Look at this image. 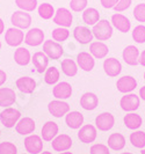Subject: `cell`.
<instances>
[{"instance_id":"obj_32","label":"cell","mask_w":145,"mask_h":154,"mask_svg":"<svg viewBox=\"0 0 145 154\" xmlns=\"http://www.w3.org/2000/svg\"><path fill=\"white\" fill-rule=\"evenodd\" d=\"M100 13L93 7L86 8L83 13V20L86 24L88 26H94L96 22H99Z\"/></svg>"},{"instance_id":"obj_56","label":"cell","mask_w":145,"mask_h":154,"mask_svg":"<svg viewBox=\"0 0 145 154\" xmlns=\"http://www.w3.org/2000/svg\"><path fill=\"white\" fill-rule=\"evenodd\" d=\"M0 133H1V131H0Z\"/></svg>"},{"instance_id":"obj_12","label":"cell","mask_w":145,"mask_h":154,"mask_svg":"<svg viewBox=\"0 0 145 154\" xmlns=\"http://www.w3.org/2000/svg\"><path fill=\"white\" fill-rule=\"evenodd\" d=\"M52 149L56 152H66L72 146V139L69 134H58L51 143Z\"/></svg>"},{"instance_id":"obj_9","label":"cell","mask_w":145,"mask_h":154,"mask_svg":"<svg viewBox=\"0 0 145 154\" xmlns=\"http://www.w3.org/2000/svg\"><path fill=\"white\" fill-rule=\"evenodd\" d=\"M48 109H49V112L57 118H61L66 115L68 112H70V106L61 100L51 101L48 106Z\"/></svg>"},{"instance_id":"obj_52","label":"cell","mask_w":145,"mask_h":154,"mask_svg":"<svg viewBox=\"0 0 145 154\" xmlns=\"http://www.w3.org/2000/svg\"><path fill=\"white\" fill-rule=\"evenodd\" d=\"M140 153H142V154H145V148H142V151H140Z\"/></svg>"},{"instance_id":"obj_27","label":"cell","mask_w":145,"mask_h":154,"mask_svg":"<svg viewBox=\"0 0 145 154\" xmlns=\"http://www.w3.org/2000/svg\"><path fill=\"white\" fill-rule=\"evenodd\" d=\"M99 104V99L94 93H85L80 97V106L85 110H94Z\"/></svg>"},{"instance_id":"obj_50","label":"cell","mask_w":145,"mask_h":154,"mask_svg":"<svg viewBox=\"0 0 145 154\" xmlns=\"http://www.w3.org/2000/svg\"><path fill=\"white\" fill-rule=\"evenodd\" d=\"M39 154H52L51 152H41Z\"/></svg>"},{"instance_id":"obj_8","label":"cell","mask_w":145,"mask_h":154,"mask_svg":"<svg viewBox=\"0 0 145 154\" xmlns=\"http://www.w3.org/2000/svg\"><path fill=\"white\" fill-rule=\"evenodd\" d=\"M5 41L9 46H19L24 41V34L19 28H9L5 34Z\"/></svg>"},{"instance_id":"obj_49","label":"cell","mask_w":145,"mask_h":154,"mask_svg":"<svg viewBox=\"0 0 145 154\" xmlns=\"http://www.w3.org/2000/svg\"><path fill=\"white\" fill-rule=\"evenodd\" d=\"M4 30H5V23H4V21L0 19V35L4 32Z\"/></svg>"},{"instance_id":"obj_36","label":"cell","mask_w":145,"mask_h":154,"mask_svg":"<svg viewBox=\"0 0 145 154\" xmlns=\"http://www.w3.org/2000/svg\"><path fill=\"white\" fill-rule=\"evenodd\" d=\"M38 15L44 20H49L55 15V9L51 4L43 2L38 6Z\"/></svg>"},{"instance_id":"obj_31","label":"cell","mask_w":145,"mask_h":154,"mask_svg":"<svg viewBox=\"0 0 145 154\" xmlns=\"http://www.w3.org/2000/svg\"><path fill=\"white\" fill-rule=\"evenodd\" d=\"M123 122H124V125L130 130H137L138 128H140V125L143 123L142 117L135 112H130V114L124 116Z\"/></svg>"},{"instance_id":"obj_47","label":"cell","mask_w":145,"mask_h":154,"mask_svg":"<svg viewBox=\"0 0 145 154\" xmlns=\"http://www.w3.org/2000/svg\"><path fill=\"white\" fill-rule=\"evenodd\" d=\"M138 64H140L142 66L145 67V50L139 54V59H138Z\"/></svg>"},{"instance_id":"obj_14","label":"cell","mask_w":145,"mask_h":154,"mask_svg":"<svg viewBox=\"0 0 145 154\" xmlns=\"http://www.w3.org/2000/svg\"><path fill=\"white\" fill-rule=\"evenodd\" d=\"M35 122L34 119L30 118V117H23V118H20L19 122L16 123V132L22 134V136H28L33 132L35 131Z\"/></svg>"},{"instance_id":"obj_44","label":"cell","mask_w":145,"mask_h":154,"mask_svg":"<svg viewBox=\"0 0 145 154\" xmlns=\"http://www.w3.org/2000/svg\"><path fill=\"white\" fill-rule=\"evenodd\" d=\"M131 1L132 0H118V2L114 7V9L116 12H123V11H125V9H128L130 7Z\"/></svg>"},{"instance_id":"obj_41","label":"cell","mask_w":145,"mask_h":154,"mask_svg":"<svg viewBox=\"0 0 145 154\" xmlns=\"http://www.w3.org/2000/svg\"><path fill=\"white\" fill-rule=\"evenodd\" d=\"M134 16L139 22H145V4H138L134 8Z\"/></svg>"},{"instance_id":"obj_51","label":"cell","mask_w":145,"mask_h":154,"mask_svg":"<svg viewBox=\"0 0 145 154\" xmlns=\"http://www.w3.org/2000/svg\"><path fill=\"white\" fill-rule=\"evenodd\" d=\"M59 154H72V152H61Z\"/></svg>"},{"instance_id":"obj_7","label":"cell","mask_w":145,"mask_h":154,"mask_svg":"<svg viewBox=\"0 0 145 154\" xmlns=\"http://www.w3.org/2000/svg\"><path fill=\"white\" fill-rule=\"evenodd\" d=\"M120 106L124 111H135L139 108L140 106V100L136 94H125L124 96H122V99L120 101Z\"/></svg>"},{"instance_id":"obj_20","label":"cell","mask_w":145,"mask_h":154,"mask_svg":"<svg viewBox=\"0 0 145 154\" xmlns=\"http://www.w3.org/2000/svg\"><path fill=\"white\" fill-rule=\"evenodd\" d=\"M123 60L130 66H136L139 59V50L135 45H128L123 50Z\"/></svg>"},{"instance_id":"obj_21","label":"cell","mask_w":145,"mask_h":154,"mask_svg":"<svg viewBox=\"0 0 145 154\" xmlns=\"http://www.w3.org/2000/svg\"><path fill=\"white\" fill-rule=\"evenodd\" d=\"M52 94L56 99L58 100H65V99H69L72 95V87L69 82H65V81H61L59 84L54 87L52 89Z\"/></svg>"},{"instance_id":"obj_13","label":"cell","mask_w":145,"mask_h":154,"mask_svg":"<svg viewBox=\"0 0 145 154\" xmlns=\"http://www.w3.org/2000/svg\"><path fill=\"white\" fill-rule=\"evenodd\" d=\"M44 41V32L39 28H33L29 31H27L24 36V43L30 46L41 45Z\"/></svg>"},{"instance_id":"obj_2","label":"cell","mask_w":145,"mask_h":154,"mask_svg":"<svg viewBox=\"0 0 145 154\" xmlns=\"http://www.w3.org/2000/svg\"><path fill=\"white\" fill-rule=\"evenodd\" d=\"M21 114L19 110L14 108H6L0 112V121L5 128H13L19 122Z\"/></svg>"},{"instance_id":"obj_39","label":"cell","mask_w":145,"mask_h":154,"mask_svg":"<svg viewBox=\"0 0 145 154\" xmlns=\"http://www.w3.org/2000/svg\"><path fill=\"white\" fill-rule=\"evenodd\" d=\"M132 38L137 43H144L145 42V26L139 24L137 27H135V29L132 30Z\"/></svg>"},{"instance_id":"obj_1","label":"cell","mask_w":145,"mask_h":154,"mask_svg":"<svg viewBox=\"0 0 145 154\" xmlns=\"http://www.w3.org/2000/svg\"><path fill=\"white\" fill-rule=\"evenodd\" d=\"M92 32L93 36L96 37L99 41H107L113 35V27L107 20H99V22L93 26Z\"/></svg>"},{"instance_id":"obj_35","label":"cell","mask_w":145,"mask_h":154,"mask_svg":"<svg viewBox=\"0 0 145 154\" xmlns=\"http://www.w3.org/2000/svg\"><path fill=\"white\" fill-rule=\"evenodd\" d=\"M59 80V71L55 66L48 67L44 74V81L48 85H55Z\"/></svg>"},{"instance_id":"obj_25","label":"cell","mask_w":145,"mask_h":154,"mask_svg":"<svg viewBox=\"0 0 145 154\" xmlns=\"http://www.w3.org/2000/svg\"><path fill=\"white\" fill-rule=\"evenodd\" d=\"M16 87L20 92L24 94H30L36 88V81L30 77H21L16 80Z\"/></svg>"},{"instance_id":"obj_37","label":"cell","mask_w":145,"mask_h":154,"mask_svg":"<svg viewBox=\"0 0 145 154\" xmlns=\"http://www.w3.org/2000/svg\"><path fill=\"white\" fill-rule=\"evenodd\" d=\"M16 6L26 12H33L37 7V0H15Z\"/></svg>"},{"instance_id":"obj_42","label":"cell","mask_w":145,"mask_h":154,"mask_svg":"<svg viewBox=\"0 0 145 154\" xmlns=\"http://www.w3.org/2000/svg\"><path fill=\"white\" fill-rule=\"evenodd\" d=\"M70 6H71V9L74 12H81V11H85V8L87 6V0H71Z\"/></svg>"},{"instance_id":"obj_19","label":"cell","mask_w":145,"mask_h":154,"mask_svg":"<svg viewBox=\"0 0 145 154\" xmlns=\"http://www.w3.org/2000/svg\"><path fill=\"white\" fill-rule=\"evenodd\" d=\"M31 62H33V65L38 73H43L48 69L49 57L43 51H38V52H35L34 56L31 57Z\"/></svg>"},{"instance_id":"obj_55","label":"cell","mask_w":145,"mask_h":154,"mask_svg":"<svg viewBox=\"0 0 145 154\" xmlns=\"http://www.w3.org/2000/svg\"><path fill=\"white\" fill-rule=\"evenodd\" d=\"M144 80H145V73H144Z\"/></svg>"},{"instance_id":"obj_22","label":"cell","mask_w":145,"mask_h":154,"mask_svg":"<svg viewBox=\"0 0 145 154\" xmlns=\"http://www.w3.org/2000/svg\"><path fill=\"white\" fill-rule=\"evenodd\" d=\"M77 63H78V66L81 69H84L85 72H91L95 65L94 57L88 52H80L77 56Z\"/></svg>"},{"instance_id":"obj_54","label":"cell","mask_w":145,"mask_h":154,"mask_svg":"<svg viewBox=\"0 0 145 154\" xmlns=\"http://www.w3.org/2000/svg\"><path fill=\"white\" fill-rule=\"evenodd\" d=\"M0 49H1V42H0Z\"/></svg>"},{"instance_id":"obj_33","label":"cell","mask_w":145,"mask_h":154,"mask_svg":"<svg viewBox=\"0 0 145 154\" xmlns=\"http://www.w3.org/2000/svg\"><path fill=\"white\" fill-rule=\"evenodd\" d=\"M61 71L65 75L68 77H74L78 72V65L76 64L74 60L66 58V59H63L61 62Z\"/></svg>"},{"instance_id":"obj_15","label":"cell","mask_w":145,"mask_h":154,"mask_svg":"<svg viewBox=\"0 0 145 154\" xmlns=\"http://www.w3.org/2000/svg\"><path fill=\"white\" fill-rule=\"evenodd\" d=\"M116 87H117V91L124 94H128V93L132 92L136 87H137V81L134 77H130V75H124V77L120 78L116 82Z\"/></svg>"},{"instance_id":"obj_28","label":"cell","mask_w":145,"mask_h":154,"mask_svg":"<svg viewBox=\"0 0 145 154\" xmlns=\"http://www.w3.org/2000/svg\"><path fill=\"white\" fill-rule=\"evenodd\" d=\"M108 52H109L108 46L102 42H92L91 45H90V54L94 58L102 59L107 56Z\"/></svg>"},{"instance_id":"obj_3","label":"cell","mask_w":145,"mask_h":154,"mask_svg":"<svg viewBox=\"0 0 145 154\" xmlns=\"http://www.w3.org/2000/svg\"><path fill=\"white\" fill-rule=\"evenodd\" d=\"M24 148L29 154H39L43 151V139L37 134H30L24 139Z\"/></svg>"},{"instance_id":"obj_24","label":"cell","mask_w":145,"mask_h":154,"mask_svg":"<svg viewBox=\"0 0 145 154\" xmlns=\"http://www.w3.org/2000/svg\"><path fill=\"white\" fill-rule=\"evenodd\" d=\"M112 22L115 28L121 32H128L131 28V22L129 19L120 13H116L112 16Z\"/></svg>"},{"instance_id":"obj_16","label":"cell","mask_w":145,"mask_h":154,"mask_svg":"<svg viewBox=\"0 0 145 154\" xmlns=\"http://www.w3.org/2000/svg\"><path fill=\"white\" fill-rule=\"evenodd\" d=\"M103 69L108 77L114 78L121 73L122 65H121L120 60H117L116 58H108V59H105V62H103Z\"/></svg>"},{"instance_id":"obj_18","label":"cell","mask_w":145,"mask_h":154,"mask_svg":"<svg viewBox=\"0 0 145 154\" xmlns=\"http://www.w3.org/2000/svg\"><path fill=\"white\" fill-rule=\"evenodd\" d=\"M73 37L80 44H87V43H91L92 41H93L94 36H93L92 30H90L88 28L83 27V26H78L73 30Z\"/></svg>"},{"instance_id":"obj_17","label":"cell","mask_w":145,"mask_h":154,"mask_svg":"<svg viewBox=\"0 0 145 154\" xmlns=\"http://www.w3.org/2000/svg\"><path fill=\"white\" fill-rule=\"evenodd\" d=\"M58 125L57 123H55L52 121H49L46 122L42 130H41V136H42V139L44 141H52L57 136H58Z\"/></svg>"},{"instance_id":"obj_43","label":"cell","mask_w":145,"mask_h":154,"mask_svg":"<svg viewBox=\"0 0 145 154\" xmlns=\"http://www.w3.org/2000/svg\"><path fill=\"white\" fill-rule=\"evenodd\" d=\"M91 154H110L109 152V147L103 144H95L91 147L90 149Z\"/></svg>"},{"instance_id":"obj_4","label":"cell","mask_w":145,"mask_h":154,"mask_svg":"<svg viewBox=\"0 0 145 154\" xmlns=\"http://www.w3.org/2000/svg\"><path fill=\"white\" fill-rule=\"evenodd\" d=\"M11 22L15 28H19L21 30L27 29L31 24V16L24 11H16L11 16Z\"/></svg>"},{"instance_id":"obj_30","label":"cell","mask_w":145,"mask_h":154,"mask_svg":"<svg viewBox=\"0 0 145 154\" xmlns=\"http://www.w3.org/2000/svg\"><path fill=\"white\" fill-rule=\"evenodd\" d=\"M14 60L17 65H21V66L28 65L31 60L29 50L26 48H17L14 52Z\"/></svg>"},{"instance_id":"obj_5","label":"cell","mask_w":145,"mask_h":154,"mask_svg":"<svg viewBox=\"0 0 145 154\" xmlns=\"http://www.w3.org/2000/svg\"><path fill=\"white\" fill-rule=\"evenodd\" d=\"M43 52L51 59H59L64 54V49L56 41L49 39L43 43Z\"/></svg>"},{"instance_id":"obj_57","label":"cell","mask_w":145,"mask_h":154,"mask_svg":"<svg viewBox=\"0 0 145 154\" xmlns=\"http://www.w3.org/2000/svg\"><path fill=\"white\" fill-rule=\"evenodd\" d=\"M23 154H24V153H23Z\"/></svg>"},{"instance_id":"obj_23","label":"cell","mask_w":145,"mask_h":154,"mask_svg":"<svg viewBox=\"0 0 145 154\" xmlns=\"http://www.w3.org/2000/svg\"><path fill=\"white\" fill-rule=\"evenodd\" d=\"M65 123L68 124V126L77 130L80 129L84 124V115L79 111H71L65 115Z\"/></svg>"},{"instance_id":"obj_29","label":"cell","mask_w":145,"mask_h":154,"mask_svg":"<svg viewBox=\"0 0 145 154\" xmlns=\"http://www.w3.org/2000/svg\"><path fill=\"white\" fill-rule=\"evenodd\" d=\"M125 146V138L121 133H112L108 138V147L113 151H121Z\"/></svg>"},{"instance_id":"obj_38","label":"cell","mask_w":145,"mask_h":154,"mask_svg":"<svg viewBox=\"0 0 145 154\" xmlns=\"http://www.w3.org/2000/svg\"><path fill=\"white\" fill-rule=\"evenodd\" d=\"M70 36V31L68 30V28H63V27H59V28H56L52 30V38L56 41V42H64L69 38Z\"/></svg>"},{"instance_id":"obj_40","label":"cell","mask_w":145,"mask_h":154,"mask_svg":"<svg viewBox=\"0 0 145 154\" xmlns=\"http://www.w3.org/2000/svg\"><path fill=\"white\" fill-rule=\"evenodd\" d=\"M0 154H17V148L13 143L4 141L0 144Z\"/></svg>"},{"instance_id":"obj_34","label":"cell","mask_w":145,"mask_h":154,"mask_svg":"<svg viewBox=\"0 0 145 154\" xmlns=\"http://www.w3.org/2000/svg\"><path fill=\"white\" fill-rule=\"evenodd\" d=\"M130 143L132 146L137 148H144L145 147V132L144 131H134L130 133Z\"/></svg>"},{"instance_id":"obj_48","label":"cell","mask_w":145,"mask_h":154,"mask_svg":"<svg viewBox=\"0 0 145 154\" xmlns=\"http://www.w3.org/2000/svg\"><path fill=\"white\" fill-rule=\"evenodd\" d=\"M139 96L145 101V86L144 87H142L140 89H139Z\"/></svg>"},{"instance_id":"obj_10","label":"cell","mask_w":145,"mask_h":154,"mask_svg":"<svg viewBox=\"0 0 145 154\" xmlns=\"http://www.w3.org/2000/svg\"><path fill=\"white\" fill-rule=\"evenodd\" d=\"M72 13L66 8H58L57 12L55 13L54 22L63 28H69L72 24Z\"/></svg>"},{"instance_id":"obj_45","label":"cell","mask_w":145,"mask_h":154,"mask_svg":"<svg viewBox=\"0 0 145 154\" xmlns=\"http://www.w3.org/2000/svg\"><path fill=\"white\" fill-rule=\"evenodd\" d=\"M100 2L105 8H114L117 5L118 0H100Z\"/></svg>"},{"instance_id":"obj_53","label":"cell","mask_w":145,"mask_h":154,"mask_svg":"<svg viewBox=\"0 0 145 154\" xmlns=\"http://www.w3.org/2000/svg\"><path fill=\"white\" fill-rule=\"evenodd\" d=\"M120 154H132V153H130V152H124V153H120Z\"/></svg>"},{"instance_id":"obj_6","label":"cell","mask_w":145,"mask_h":154,"mask_svg":"<svg viewBox=\"0 0 145 154\" xmlns=\"http://www.w3.org/2000/svg\"><path fill=\"white\" fill-rule=\"evenodd\" d=\"M98 136V132H96V128L92 124H86L83 125L79 131H78V138L81 143L85 144H91L93 143Z\"/></svg>"},{"instance_id":"obj_11","label":"cell","mask_w":145,"mask_h":154,"mask_svg":"<svg viewBox=\"0 0 145 154\" xmlns=\"http://www.w3.org/2000/svg\"><path fill=\"white\" fill-rule=\"evenodd\" d=\"M115 124L114 116L110 112H102L95 118V128L100 131H108Z\"/></svg>"},{"instance_id":"obj_26","label":"cell","mask_w":145,"mask_h":154,"mask_svg":"<svg viewBox=\"0 0 145 154\" xmlns=\"http://www.w3.org/2000/svg\"><path fill=\"white\" fill-rule=\"evenodd\" d=\"M16 101V94L11 88H0V107L8 108Z\"/></svg>"},{"instance_id":"obj_46","label":"cell","mask_w":145,"mask_h":154,"mask_svg":"<svg viewBox=\"0 0 145 154\" xmlns=\"http://www.w3.org/2000/svg\"><path fill=\"white\" fill-rule=\"evenodd\" d=\"M6 80H7V74H6V72L2 71V69H0V86L4 85V84L6 82Z\"/></svg>"}]
</instances>
